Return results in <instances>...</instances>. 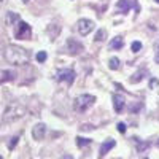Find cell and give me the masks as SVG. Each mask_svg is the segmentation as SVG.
Instances as JSON below:
<instances>
[{
  "label": "cell",
  "mask_w": 159,
  "mask_h": 159,
  "mask_svg": "<svg viewBox=\"0 0 159 159\" xmlns=\"http://www.w3.org/2000/svg\"><path fill=\"white\" fill-rule=\"evenodd\" d=\"M15 37L18 40H30L32 38V29H30V25L27 22H24V21H18L15 24Z\"/></svg>",
  "instance_id": "obj_4"
},
{
  "label": "cell",
  "mask_w": 159,
  "mask_h": 159,
  "mask_svg": "<svg viewBox=\"0 0 159 159\" xmlns=\"http://www.w3.org/2000/svg\"><path fill=\"white\" fill-rule=\"evenodd\" d=\"M105 38H107V30H105V29H100L97 34H96V42H103V40Z\"/></svg>",
  "instance_id": "obj_16"
},
{
  "label": "cell",
  "mask_w": 159,
  "mask_h": 159,
  "mask_svg": "<svg viewBox=\"0 0 159 159\" xmlns=\"http://www.w3.org/2000/svg\"><path fill=\"white\" fill-rule=\"evenodd\" d=\"M37 61L43 64V62L46 61V52H45V51H40L38 54H37Z\"/></svg>",
  "instance_id": "obj_19"
},
{
  "label": "cell",
  "mask_w": 159,
  "mask_h": 159,
  "mask_svg": "<svg viewBox=\"0 0 159 159\" xmlns=\"http://www.w3.org/2000/svg\"><path fill=\"white\" fill-rule=\"evenodd\" d=\"M61 159H73V157H72V154H64Z\"/></svg>",
  "instance_id": "obj_26"
},
{
  "label": "cell",
  "mask_w": 159,
  "mask_h": 159,
  "mask_svg": "<svg viewBox=\"0 0 159 159\" xmlns=\"http://www.w3.org/2000/svg\"><path fill=\"white\" fill-rule=\"evenodd\" d=\"M5 59L13 65H25L30 59V54L27 49H24L18 45H10L5 49Z\"/></svg>",
  "instance_id": "obj_1"
},
{
  "label": "cell",
  "mask_w": 159,
  "mask_h": 159,
  "mask_svg": "<svg viewBox=\"0 0 159 159\" xmlns=\"http://www.w3.org/2000/svg\"><path fill=\"white\" fill-rule=\"evenodd\" d=\"M45 134H46V126L43 123H38V124L34 126V129H32L34 140H43L45 139Z\"/></svg>",
  "instance_id": "obj_8"
},
{
  "label": "cell",
  "mask_w": 159,
  "mask_h": 159,
  "mask_svg": "<svg viewBox=\"0 0 159 159\" xmlns=\"http://www.w3.org/2000/svg\"><path fill=\"white\" fill-rule=\"evenodd\" d=\"M25 115V108L19 103H11L3 113V123H13Z\"/></svg>",
  "instance_id": "obj_2"
},
{
  "label": "cell",
  "mask_w": 159,
  "mask_h": 159,
  "mask_svg": "<svg viewBox=\"0 0 159 159\" xmlns=\"http://www.w3.org/2000/svg\"><path fill=\"white\" fill-rule=\"evenodd\" d=\"M0 159H3V157H2V156H0Z\"/></svg>",
  "instance_id": "obj_30"
},
{
  "label": "cell",
  "mask_w": 159,
  "mask_h": 159,
  "mask_svg": "<svg viewBox=\"0 0 159 159\" xmlns=\"http://www.w3.org/2000/svg\"><path fill=\"white\" fill-rule=\"evenodd\" d=\"M67 49H69V52H70V54H81V52H83V45L81 43H80V42H76V40L75 38H69L67 40Z\"/></svg>",
  "instance_id": "obj_7"
},
{
  "label": "cell",
  "mask_w": 159,
  "mask_h": 159,
  "mask_svg": "<svg viewBox=\"0 0 159 159\" xmlns=\"http://www.w3.org/2000/svg\"><path fill=\"white\" fill-rule=\"evenodd\" d=\"M157 84H159V81H157L156 78H151V80H150V88H151V89H153V88H156Z\"/></svg>",
  "instance_id": "obj_25"
},
{
  "label": "cell",
  "mask_w": 159,
  "mask_h": 159,
  "mask_svg": "<svg viewBox=\"0 0 159 159\" xmlns=\"http://www.w3.org/2000/svg\"><path fill=\"white\" fill-rule=\"evenodd\" d=\"M16 76V73L13 70H0V84L7 83V81H13Z\"/></svg>",
  "instance_id": "obj_11"
},
{
  "label": "cell",
  "mask_w": 159,
  "mask_h": 159,
  "mask_svg": "<svg viewBox=\"0 0 159 159\" xmlns=\"http://www.w3.org/2000/svg\"><path fill=\"white\" fill-rule=\"evenodd\" d=\"M113 147H115V140H111V139L105 140V142L100 145V156H105V154H107Z\"/></svg>",
  "instance_id": "obj_12"
},
{
  "label": "cell",
  "mask_w": 159,
  "mask_h": 159,
  "mask_svg": "<svg viewBox=\"0 0 159 159\" xmlns=\"http://www.w3.org/2000/svg\"><path fill=\"white\" fill-rule=\"evenodd\" d=\"M116 127H118V130L121 132V134H124V132H126V124H124V123H118Z\"/></svg>",
  "instance_id": "obj_24"
},
{
  "label": "cell",
  "mask_w": 159,
  "mask_h": 159,
  "mask_svg": "<svg viewBox=\"0 0 159 159\" xmlns=\"http://www.w3.org/2000/svg\"><path fill=\"white\" fill-rule=\"evenodd\" d=\"M22 2H29V0H22Z\"/></svg>",
  "instance_id": "obj_27"
},
{
  "label": "cell",
  "mask_w": 159,
  "mask_h": 159,
  "mask_svg": "<svg viewBox=\"0 0 159 159\" xmlns=\"http://www.w3.org/2000/svg\"><path fill=\"white\" fill-rule=\"evenodd\" d=\"M116 8L121 15H126V13H129V10L132 8V2L130 0H119L116 3Z\"/></svg>",
  "instance_id": "obj_10"
},
{
  "label": "cell",
  "mask_w": 159,
  "mask_h": 159,
  "mask_svg": "<svg viewBox=\"0 0 159 159\" xmlns=\"http://www.w3.org/2000/svg\"><path fill=\"white\" fill-rule=\"evenodd\" d=\"M143 159H148V157H143Z\"/></svg>",
  "instance_id": "obj_31"
},
{
  "label": "cell",
  "mask_w": 159,
  "mask_h": 159,
  "mask_svg": "<svg viewBox=\"0 0 159 159\" xmlns=\"http://www.w3.org/2000/svg\"><path fill=\"white\" fill-rule=\"evenodd\" d=\"M96 102V97L92 94H81V96H76L73 100V108L76 111H86L89 107H92Z\"/></svg>",
  "instance_id": "obj_3"
},
{
  "label": "cell",
  "mask_w": 159,
  "mask_h": 159,
  "mask_svg": "<svg viewBox=\"0 0 159 159\" xmlns=\"http://www.w3.org/2000/svg\"><path fill=\"white\" fill-rule=\"evenodd\" d=\"M91 143V140L89 139H83V137H76V145H78V147H86V145H89Z\"/></svg>",
  "instance_id": "obj_18"
},
{
  "label": "cell",
  "mask_w": 159,
  "mask_h": 159,
  "mask_svg": "<svg viewBox=\"0 0 159 159\" xmlns=\"http://www.w3.org/2000/svg\"><path fill=\"white\" fill-rule=\"evenodd\" d=\"M124 105H126L124 96H121V94H115L113 96V107H115V111L116 113H121L124 110Z\"/></svg>",
  "instance_id": "obj_9"
},
{
  "label": "cell",
  "mask_w": 159,
  "mask_h": 159,
  "mask_svg": "<svg viewBox=\"0 0 159 159\" xmlns=\"http://www.w3.org/2000/svg\"><path fill=\"white\" fill-rule=\"evenodd\" d=\"M156 3H159V0H156Z\"/></svg>",
  "instance_id": "obj_28"
},
{
  "label": "cell",
  "mask_w": 159,
  "mask_h": 159,
  "mask_svg": "<svg viewBox=\"0 0 159 159\" xmlns=\"http://www.w3.org/2000/svg\"><path fill=\"white\" fill-rule=\"evenodd\" d=\"M94 21H89V19H80L76 22V29L81 35H89L92 30H94Z\"/></svg>",
  "instance_id": "obj_5"
},
{
  "label": "cell",
  "mask_w": 159,
  "mask_h": 159,
  "mask_svg": "<svg viewBox=\"0 0 159 159\" xmlns=\"http://www.w3.org/2000/svg\"><path fill=\"white\" fill-rule=\"evenodd\" d=\"M145 75H147V70H140V72L134 73V75H132V78H130V83H139V81H142V80L145 78Z\"/></svg>",
  "instance_id": "obj_15"
},
{
  "label": "cell",
  "mask_w": 159,
  "mask_h": 159,
  "mask_svg": "<svg viewBox=\"0 0 159 159\" xmlns=\"http://www.w3.org/2000/svg\"><path fill=\"white\" fill-rule=\"evenodd\" d=\"M130 48H132V51H134V52H139V51L142 49V43H140V42H134Z\"/></svg>",
  "instance_id": "obj_21"
},
{
  "label": "cell",
  "mask_w": 159,
  "mask_h": 159,
  "mask_svg": "<svg viewBox=\"0 0 159 159\" xmlns=\"http://www.w3.org/2000/svg\"><path fill=\"white\" fill-rule=\"evenodd\" d=\"M57 81H62V83H67V84H72L75 81V72L72 69H64V70H59L57 75Z\"/></svg>",
  "instance_id": "obj_6"
},
{
  "label": "cell",
  "mask_w": 159,
  "mask_h": 159,
  "mask_svg": "<svg viewBox=\"0 0 159 159\" xmlns=\"http://www.w3.org/2000/svg\"><path fill=\"white\" fill-rule=\"evenodd\" d=\"M119 64H121V62H119L118 57H111V59H110V69H111V70H118V69H119Z\"/></svg>",
  "instance_id": "obj_17"
},
{
  "label": "cell",
  "mask_w": 159,
  "mask_h": 159,
  "mask_svg": "<svg viewBox=\"0 0 159 159\" xmlns=\"http://www.w3.org/2000/svg\"><path fill=\"white\" fill-rule=\"evenodd\" d=\"M18 21H19V15H18V13H13V11L7 13V18H5V24L7 25H15Z\"/></svg>",
  "instance_id": "obj_13"
},
{
  "label": "cell",
  "mask_w": 159,
  "mask_h": 159,
  "mask_svg": "<svg viewBox=\"0 0 159 159\" xmlns=\"http://www.w3.org/2000/svg\"><path fill=\"white\" fill-rule=\"evenodd\" d=\"M123 48V37H115L110 42V49H121Z\"/></svg>",
  "instance_id": "obj_14"
},
{
  "label": "cell",
  "mask_w": 159,
  "mask_h": 159,
  "mask_svg": "<svg viewBox=\"0 0 159 159\" xmlns=\"http://www.w3.org/2000/svg\"><path fill=\"white\" fill-rule=\"evenodd\" d=\"M147 147H148L147 143H142V142H140V143H137V150H139L140 153H142V151H145V150H147Z\"/></svg>",
  "instance_id": "obj_23"
},
{
  "label": "cell",
  "mask_w": 159,
  "mask_h": 159,
  "mask_svg": "<svg viewBox=\"0 0 159 159\" xmlns=\"http://www.w3.org/2000/svg\"><path fill=\"white\" fill-rule=\"evenodd\" d=\"M157 147H159V140H157Z\"/></svg>",
  "instance_id": "obj_29"
},
{
  "label": "cell",
  "mask_w": 159,
  "mask_h": 159,
  "mask_svg": "<svg viewBox=\"0 0 159 159\" xmlns=\"http://www.w3.org/2000/svg\"><path fill=\"white\" fill-rule=\"evenodd\" d=\"M18 140H19V137H18V135H16V137H13V139L10 140V143H8V148H10V150L15 148L16 145H18Z\"/></svg>",
  "instance_id": "obj_20"
},
{
  "label": "cell",
  "mask_w": 159,
  "mask_h": 159,
  "mask_svg": "<svg viewBox=\"0 0 159 159\" xmlns=\"http://www.w3.org/2000/svg\"><path fill=\"white\" fill-rule=\"evenodd\" d=\"M154 49H156V52H154V61H156V64H159V42H156Z\"/></svg>",
  "instance_id": "obj_22"
}]
</instances>
